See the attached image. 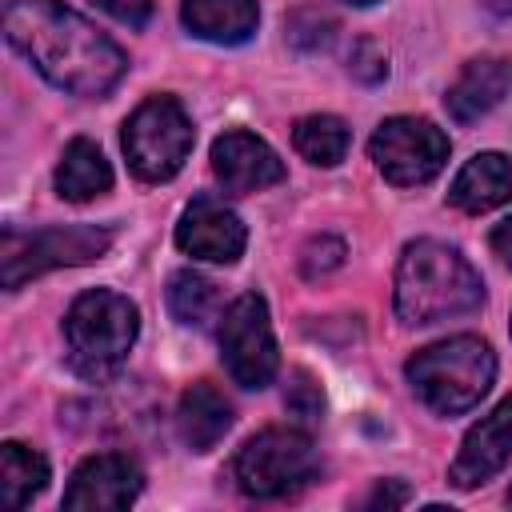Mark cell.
Returning a JSON list of instances; mask_svg holds the SVG:
<instances>
[{
  "label": "cell",
  "instance_id": "1",
  "mask_svg": "<svg viewBox=\"0 0 512 512\" xmlns=\"http://www.w3.org/2000/svg\"><path fill=\"white\" fill-rule=\"evenodd\" d=\"M4 36L48 84L72 96H108L128 68L124 52L60 0H12Z\"/></svg>",
  "mask_w": 512,
  "mask_h": 512
},
{
  "label": "cell",
  "instance_id": "2",
  "mask_svg": "<svg viewBox=\"0 0 512 512\" xmlns=\"http://www.w3.org/2000/svg\"><path fill=\"white\" fill-rule=\"evenodd\" d=\"M396 316L404 324H440L484 304L480 272L440 240H416L396 264Z\"/></svg>",
  "mask_w": 512,
  "mask_h": 512
},
{
  "label": "cell",
  "instance_id": "3",
  "mask_svg": "<svg viewBox=\"0 0 512 512\" xmlns=\"http://www.w3.org/2000/svg\"><path fill=\"white\" fill-rule=\"evenodd\" d=\"M404 376L432 412L460 416L488 396L496 380V356L480 336H452L420 348L404 364Z\"/></svg>",
  "mask_w": 512,
  "mask_h": 512
},
{
  "label": "cell",
  "instance_id": "4",
  "mask_svg": "<svg viewBox=\"0 0 512 512\" xmlns=\"http://www.w3.org/2000/svg\"><path fill=\"white\" fill-rule=\"evenodd\" d=\"M136 332H140L136 304L112 288H92L76 296L64 316V340H68L72 368L88 380H108L132 352Z\"/></svg>",
  "mask_w": 512,
  "mask_h": 512
},
{
  "label": "cell",
  "instance_id": "5",
  "mask_svg": "<svg viewBox=\"0 0 512 512\" xmlns=\"http://www.w3.org/2000/svg\"><path fill=\"white\" fill-rule=\"evenodd\" d=\"M320 456L312 440L296 428H264L248 436L232 460V480L244 496L256 500H280L308 480H316Z\"/></svg>",
  "mask_w": 512,
  "mask_h": 512
},
{
  "label": "cell",
  "instance_id": "6",
  "mask_svg": "<svg viewBox=\"0 0 512 512\" xmlns=\"http://www.w3.org/2000/svg\"><path fill=\"white\" fill-rule=\"evenodd\" d=\"M192 120L188 112L180 108V100L172 96H148L124 124V156H128V168L148 180V184H160V180H172L180 172V164L188 160L192 152Z\"/></svg>",
  "mask_w": 512,
  "mask_h": 512
},
{
  "label": "cell",
  "instance_id": "7",
  "mask_svg": "<svg viewBox=\"0 0 512 512\" xmlns=\"http://www.w3.org/2000/svg\"><path fill=\"white\" fill-rule=\"evenodd\" d=\"M112 244L108 228L96 224H52V228H36V232H4V248H0V264H4V288L16 292L24 280L44 276L52 268H72V264H88L100 260Z\"/></svg>",
  "mask_w": 512,
  "mask_h": 512
},
{
  "label": "cell",
  "instance_id": "8",
  "mask_svg": "<svg viewBox=\"0 0 512 512\" xmlns=\"http://www.w3.org/2000/svg\"><path fill=\"white\" fill-rule=\"evenodd\" d=\"M220 356L228 376L240 388H268L276 376V336L268 324V304L256 292H244L240 300H232L220 316Z\"/></svg>",
  "mask_w": 512,
  "mask_h": 512
},
{
  "label": "cell",
  "instance_id": "9",
  "mask_svg": "<svg viewBox=\"0 0 512 512\" xmlns=\"http://www.w3.org/2000/svg\"><path fill=\"white\" fill-rule=\"evenodd\" d=\"M368 152L388 184L412 188V184H428L444 168L448 136L424 116H392L372 132Z\"/></svg>",
  "mask_w": 512,
  "mask_h": 512
},
{
  "label": "cell",
  "instance_id": "10",
  "mask_svg": "<svg viewBox=\"0 0 512 512\" xmlns=\"http://www.w3.org/2000/svg\"><path fill=\"white\" fill-rule=\"evenodd\" d=\"M144 488V472L132 456L124 452H96L88 456L68 488H64V508L72 512H116L128 508Z\"/></svg>",
  "mask_w": 512,
  "mask_h": 512
},
{
  "label": "cell",
  "instance_id": "11",
  "mask_svg": "<svg viewBox=\"0 0 512 512\" xmlns=\"http://www.w3.org/2000/svg\"><path fill=\"white\" fill-rule=\"evenodd\" d=\"M176 244L180 252L196 256V260H208V264H232L240 260L244 244H248V232L240 224V216L216 200V196H196L180 224H176Z\"/></svg>",
  "mask_w": 512,
  "mask_h": 512
},
{
  "label": "cell",
  "instance_id": "12",
  "mask_svg": "<svg viewBox=\"0 0 512 512\" xmlns=\"http://www.w3.org/2000/svg\"><path fill=\"white\" fill-rule=\"evenodd\" d=\"M212 172L224 184V192L244 196V192H260L268 184H280L284 160L260 136L232 128V132L216 136V144H212Z\"/></svg>",
  "mask_w": 512,
  "mask_h": 512
},
{
  "label": "cell",
  "instance_id": "13",
  "mask_svg": "<svg viewBox=\"0 0 512 512\" xmlns=\"http://www.w3.org/2000/svg\"><path fill=\"white\" fill-rule=\"evenodd\" d=\"M508 460H512V396L500 400L480 424L468 428V436L448 468V480L456 488H476V484L492 480Z\"/></svg>",
  "mask_w": 512,
  "mask_h": 512
},
{
  "label": "cell",
  "instance_id": "14",
  "mask_svg": "<svg viewBox=\"0 0 512 512\" xmlns=\"http://www.w3.org/2000/svg\"><path fill=\"white\" fill-rule=\"evenodd\" d=\"M508 84H512V64H508V60H500V56L468 60L464 72L456 76V84L448 88L444 108H448L452 120L472 124V120H480L484 112H492V108L504 100Z\"/></svg>",
  "mask_w": 512,
  "mask_h": 512
},
{
  "label": "cell",
  "instance_id": "15",
  "mask_svg": "<svg viewBox=\"0 0 512 512\" xmlns=\"http://www.w3.org/2000/svg\"><path fill=\"white\" fill-rule=\"evenodd\" d=\"M448 200H452V208L472 212V216L500 208L504 200H512V160L500 156V152H480V156H472V160L456 172V180H452V188H448Z\"/></svg>",
  "mask_w": 512,
  "mask_h": 512
},
{
  "label": "cell",
  "instance_id": "16",
  "mask_svg": "<svg viewBox=\"0 0 512 512\" xmlns=\"http://www.w3.org/2000/svg\"><path fill=\"white\" fill-rule=\"evenodd\" d=\"M176 428L184 436V444L192 452H208L224 440V432L232 428V404L224 400V392L208 380H196L184 388L180 408H176Z\"/></svg>",
  "mask_w": 512,
  "mask_h": 512
},
{
  "label": "cell",
  "instance_id": "17",
  "mask_svg": "<svg viewBox=\"0 0 512 512\" xmlns=\"http://www.w3.org/2000/svg\"><path fill=\"white\" fill-rule=\"evenodd\" d=\"M180 20L192 36L212 44H244L256 32V0H184Z\"/></svg>",
  "mask_w": 512,
  "mask_h": 512
},
{
  "label": "cell",
  "instance_id": "18",
  "mask_svg": "<svg viewBox=\"0 0 512 512\" xmlns=\"http://www.w3.org/2000/svg\"><path fill=\"white\" fill-rule=\"evenodd\" d=\"M108 188H112V168H108L104 152L92 140L76 136L64 148L60 164H56V192L64 200H72V204H84V200H92V196H100Z\"/></svg>",
  "mask_w": 512,
  "mask_h": 512
},
{
  "label": "cell",
  "instance_id": "19",
  "mask_svg": "<svg viewBox=\"0 0 512 512\" xmlns=\"http://www.w3.org/2000/svg\"><path fill=\"white\" fill-rule=\"evenodd\" d=\"M48 484V460L20 444V440H8L0 444V500L8 508H24L32 496H40Z\"/></svg>",
  "mask_w": 512,
  "mask_h": 512
},
{
  "label": "cell",
  "instance_id": "20",
  "mask_svg": "<svg viewBox=\"0 0 512 512\" xmlns=\"http://www.w3.org/2000/svg\"><path fill=\"white\" fill-rule=\"evenodd\" d=\"M348 124L340 120V116H304V120H296V128H292V144H296V152L308 160V164H320V168H332V164H340L344 160V152H348Z\"/></svg>",
  "mask_w": 512,
  "mask_h": 512
},
{
  "label": "cell",
  "instance_id": "21",
  "mask_svg": "<svg viewBox=\"0 0 512 512\" xmlns=\"http://www.w3.org/2000/svg\"><path fill=\"white\" fill-rule=\"evenodd\" d=\"M168 312L180 324L204 328L216 316V288L204 276H196V272H176L168 280Z\"/></svg>",
  "mask_w": 512,
  "mask_h": 512
},
{
  "label": "cell",
  "instance_id": "22",
  "mask_svg": "<svg viewBox=\"0 0 512 512\" xmlns=\"http://www.w3.org/2000/svg\"><path fill=\"white\" fill-rule=\"evenodd\" d=\"M332 36H336V20L324 16L320 8H296L288 16V44L300 52H320L332 44Z\"/></svg>",
  "mask_w": 512,
  "mask_h": 512
},
{
  "label": "cell",
  "instance_id": "23",
  "mask_svg": "<svg viewBox=\"0 0 512 512\" xmlns=\"http://www.w3.org/2000/svg\"><path fill=\"white\" fill-rule=\"evenodd\" d=\"M284 408H288L292 416H300V420H316V416L324 412V392H320V384H316L304 368H292V372H288Z\"/></svg>",
  "mask_w": 512,
  "mask_h": 512
},
{
  "label": "cell",
  "instance_id": "24",
  "mask_svg": "<svg viewBox=\"0 0 512 512\" xmlns=\"http://www.w3.org/2000/svg\"><path fill=\"white\" fill-rule=\"evenodd\" d=\"M340 264H344V240H336V236H312L300 252V272L308 280H320V276L336 272Z\"/></svg>",
  "mask_w": 512,
  "mask_h": 512
},
{
  "label": "cell",
  "instance_id": "25",
  "mask_svg": "<svg viewBox=\"0 0 512 512\" xmlns=\"http://www.w3.org/2000/svg\"><path fill=\"white\" fill-rule=\"evenodd\" d=\"M348 72L360 80V84H380L388 76V56L376 40H356L352 44V56H348Z\"/></svg>",
  "mask_w": 512,
  "mask_h": 512
},
{
  "label": "cell",
  "instance_id": "26",
  "mask_svg": "<svg viewBox=\"0 0 512 512\" xmlns=\"http://www.w3.org/2000/svg\"><path fill=\"white\" fill-rule=\"evenodd\" d=\"M112 20L128 24V28H144L152 16V0H96Z\"/></svg>",
  "mask_w": 512,
  "mask_h": 512
},
{
  "label": "cell",
  "instance_id": "27",
  "mask_svg": "<svg viewBox=\"0 0 512 512\" xmlns=\"http://www.w3.org/2000/svg\"><path fill=\"white\" fill-rule=\"evenodd\" d=\"M408 484H400V480H380L372 492H368V500H364V508H400V504H408Z\"/></svg>",
  "mask_w": 512,
  "mask_h": 512
},
{
  "label": "cell",
  "instance_id": "28",
  "mask_svg": "<svg viewBox=\"0 0 512 512\" xmlns=\"http://www.w3.org/2000/svg\"><path fill=\"white\" fill-rule=\"evenodd\" d=\"M488 244H492V252H496L504 264H512V216H508V220H500V224L492 228Z\"/></svg>",
  "mask_w": 512,
  "mask_h": 512
},
{
  "label": "cell",
  "instance_id": "29",
  "mask_svg": "<svg viewBox=\"0 0 512 512\" xmlns=\"http://www.w3.org/2000/svg\"><path fill=\"white\" fill-rule=\"evenodd\" d=\"M488 12H496V16H512V0H480Z\"/></svg>",
  "mask_w": 512,
  "mask_h": 512
},
{
  "label": "cell",
  "instance_id": "30",
  "mask_svg": "<svg viewBox=\"0 0 512 512\" xmlns=\"http://www.w3.org/2000/svg\"><path fill=\"white\" fill-rule=\"evenodd\" d=\"M348 4H360L364 8V4H376V0H348Z\"/></svg>",
  "mask_w": 512,
  "mask_h": 512
},
{
  "label": "cell",
  "instance_id": "31",
  "mask_svg": "<svg viewBox=\"0 0 512 512\" xmlns=\"http://www.w3.org/2000/svg\"><path fill=\"white\" fill-rule=\"evenodd\" d=\"M508 504H512V492H508Z\"/></svg>",
  "mask_w": 512,
  "mask_h": 512
}]
</instances>
